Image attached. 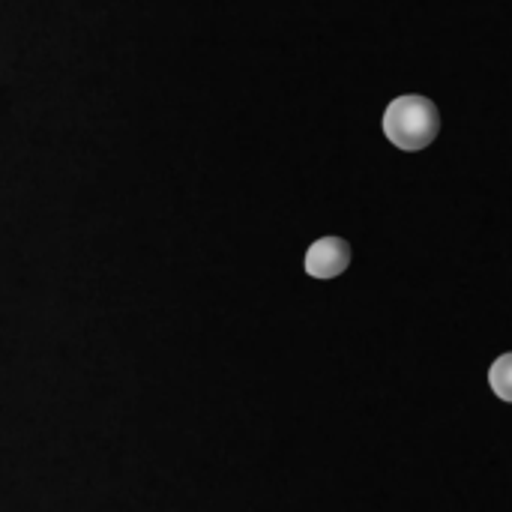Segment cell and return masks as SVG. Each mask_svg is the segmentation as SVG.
<instances>
[{
  "label": "cell",
  "mask_w": 512,
  "mask_h": 512,
  "mask_svg": "<svg viewBox=\"0 0 512 512\" xmlns=\"http://www.w3.org/2000/svg\"><path fill=\"white\" fill-rule=\"evenodd\" d=\"M489 387H492V393L501 402H510L512 405V351L510 354H501L492 363V369H489Z\"/></svg>",
  "instance_id": "obj_3"
},
{
  "label": "cell",
  "mask_w": 512,
  "mask_h": 512,
  "mask_svg": "<svg viewBox=\"0 0 512 512\" xmlns=\"http://www.w3.org/2000/svg\"><path fill=\"white\" fill-rule=\"evenodd\" d=\"M351 243L345 237H321L306 249V273L312 279H336L351 267Z\"/></svg>",
  "instance_id": "obj_2"
},
{
  "label": "cell",
  "mask_w": 512,
  "mask_h": 512,
  "mask_svg": "<svg viewBox=\"0 0 512 512\" xmlns=\"http://www.w3.org/2000/svg\"><path fill=\"white\" fill-rule=\"evenodd\" d=\"M381 129L393 147L405 153H417L435 144V138L441 135V111L429 96L405 93L384 108Z\"/></svg>",
  "instance_id": "obj_1"
}]
</instances>
